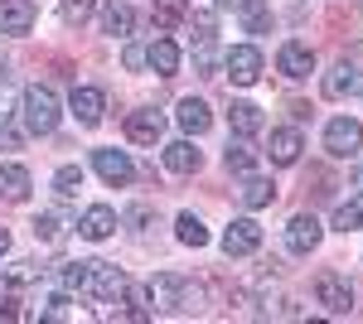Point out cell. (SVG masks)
<instances>
[{"label":"cell","instance_id":"6da1fadb","mask_svg":"<svg viewBox=\"0 0 363 324\" xmlns=\"http://www.w3.org/2000/svg\"><path fill=\"white\" fill-rule=\"evenodd\" d=\"M20 116H25V126L34 135H49L58 131V97L49 92V87H25V97H20Z\"/></svg>","mask_w":363,"mask_h":324},{"label":"cell","instance_id":"7a4b0ae2","mask_svg":"<svg viewBox=\"0 0 363 324\" xmlns=\"http://www.w3.org/2000/svg\"><path fill=\"white\" fill-rule=\"evenodd\" d=\"M150 300L160 310H199L203 291H199L194 281H184V276H155L150 281Z\"/></svg>","mask_w":363,"mask_h":324},{"label":"cell","instance_id":"3957f363","mask_svg":"<svg viewBox=\"0 0 363 324\" xmlns=\"http://www.w3.org/2000/svg\"><path fill=\"white\" fill-rule=\"evenodd\" d=\"M83 296L112 305V300L126 296V276H121L112 262H83Z\"/></svg>","mask_w":363,"mask_h":324},{"label":"cell","instance_id":"277c9868","mask_svg":"<svg viewBox=\"0 0 363 324\" xmlns=\"http://www.w3.org/2000/svg\"><path fill=\"white\" fill-rule=\"evenodd\" d=\"M359 145H363V126H359V121H349V116H335V121L325 126V150H330L335 160H349Z\"/></svg>","mask_w":363,"mask_h":324},{"label":"cell","instance_id":"5b68a950","mask_svg":"<svg viewBox=\"0 0 363 324\" xmlns=\"http://www.w3.org/2000/svg\"><path fill=\"white\" fill-rule=\"evenodd\" d=\"M262 247V228H257V218H233L223 233V252L228 257H252Z\"/></svg>","mask_w":363,"mask_h":324},{"label":"cell","instance_id":"8992f818","mask_svg":"<svg viewBox=\"0 0 363 324\" xmlns=\"http://www.w3.org/2000/svg\"><path fill=\"white\" fill-rule=\"evenodd\" d=\"M228 78L238 82V87H252V82L262 78V54L252 49V44H238V49H228Z\"/></svg>","mask_w":363,"mask_h":324},{"label":"cell","instance_id":"52a82bcc","mask_svg":"<svg viewBox=\"0 0 363 324\" xmlns=\"http://www.w3.org/2000/svg\"><path fill=\"white\" fill-rule=\"evenodd\" d=\"M320 233H325V228H320V218H315V213H296L291 223H286V247L306 257V252L320 247Z\"/></svg>","mask_w":363,"mask_h":324},{"label":"cell","instance_id":"ba28073f","mask_svg":"<svg viewBox=\"0 0 363 324\" xmlns=\"http://www.w3.org/2000/svg\"><path fill=\"white\" fill-rule=\"evenodd\" d=\"M92 164H97V174L112 184V189H121V184H131V174H136V164L126 160L121 150H92Z\"/></svg>","mask_w":363,"mask_h":324},{"label":"cell","instance_id":"9c48e42d","mask_svg":"<svg viewBox=\"0 0 363 324\" xmlns=\"http://www.w3.org/2000/svg\"><path fill=\"white\" fill-rule=\"evenodd\" d=\"M315 300H320L330 315H349V310H354V286H344L339 276H320V286H315Z\"/></svg>","mask_w":363,"mask_h":324},{"label":"cell","instance_id":"30bf717a","mask_svg":"<svg viewBox=\"0 0 363 324\" xmlns=\"http://www.w3.org/2000/svg\"><path fill=\"white\" fill-rule=\"evenodd\" d=\"M126 135L136 140V145H155L160 135H165V116L160 111H150V107H140L126 116Z\"/></svg>","mask_w":363,"mask_h":324},{"label":"cell","instance_id":"8fae6325","mask_svg":"<svg viewBox=\"0 0 363 324\" xmlns=\"http://www.w3.org/2000/svg\"><path fill=\"white\" fill-rule=\"evenodd\" d=\"M277 68L286 73V78H310V73H315V54H310V44H301V39H291V44H281V54H277Z\"/></svg>","mask_w":363,"mask_h":324},{"label":"cell","instance_id":"7c38bea8","mask_svg":"<svg viewBox=\"0 0 363 324\" xmlns=\"http://www.w3.org/2000/svg\"><path fill=\"white\" fill-rule=\"evenodd\" d=\"M78 233H83L87 242H107L116 233V208H107V203H92L83 213V223H78Z\"/></svg>","mask_w":363,"mask_h":324},{"label":"cell","instance_id":"4fadbf2b","mask_svg":"<svg viewBox=\"0 0 363 324\" xmlns=\"http://www.w3.org/2000/svg\"><path fill=\"white\" fill-rule=\"evenodd\" d=\"M34 29V0H0V34H29Z\"/></svg>","mask_w":363,"mask_h":324},{"label":"cell","instance_id":"5bb4252c","mask_svg":"<svg viewBox=\"0 0 363 324\" xmlns=\"http://www.w3.org/2000/svg\"><path fill=\"white\" fill-rule=\"evenodd\" d=\"M68 107H73V116H78L83 126H97V121H102V107H107V97H102L97 87H73Z\"/></svg>","mask_w":363,"mask_h":324},{"label":"cell","instance_id":"9a60e30c","mask_svg":"<svg viewBox=\"0 0 363 324\" xmlns=\"http://www.w3.org/2000/svg\"><path fill=\"white\" fill-rule=\"evenodd\" d=\"M174 116H179V126H184L189 135H203V131H208V121H213V111H208V102H199V97H184Z\"/></svg>","mask_w":363,"mask_h":324},{"label":"cell","instance_id":"2e32d148","mask_svg":"<svg viewBox=\"0 0 363 324\" xmlns=\"http://www.w3.org/2000/svg\"><path fill=\"white\" fill-rule=\"evenodd\" d=\"M199 164H203V155L194 150V140H174V145H165V169H174V174H194Z\"/></svg>","mask_w":363,"mask_h":324},{"label":"cell","instance_id":"e0dca14e","mask_svg":"<svg viewBox=\"0 0 363 324\" xmlns=\"http://www.w3.org/2000/svg\"><path fill=\"white\" fill-rule=\"evenodd\" d=\"M0 194L10 203H25L29 199V169L25 164H0Z\"/></svg>","mask_w":363,"mask_h":324},{"label":"cell","instance_id":"ac0fdd59","mask_svg":"<svg viewBox=\"0 0 363 324\" xmlns=\"http://www.w3.org/2000/svg\"><path fill=\"white\" fill-rule=\"evenodd\" d=\"M131 25H136V15H131V5H126V0H107V5H102V29H107V34L126 39Z\"/></svg>","mask_w":363,"mask_h":324},{"label":"cell","instance_id":"d6986e66","mask_svg":"<svg viewBox=\"0 0 363 324\" xmlns=\"http://www.w3.org/2000/svg\"><path fill=\"white\" fill-rule=\"evenodd\" d=\"M228 126L238 135H257L267 121H262V111L252 107V102H233V107H228Z\"/></svg>","mask_w":363,"mask_h":324},{"label":"cell","instance_id":"ffe728a7","mask_svg":"<svg viewBox=\"0 0 363 324\" xmlns=\"http://www.w3.org/2000/svg\"><path fill=\"white\" fill-rule=\"evenodd\" d=\"M301 150H306V145H301V131H291V126H286V131H272V160L277 164H296Z\"/></svg>","mask_w":363,"mask_h":324},{"label":"cell","instance_id":"44dd1931","mask_svg":"<svg viewBox=\"0 0 363 324\" xmlns=\"http://www.w3.org/2000/svg\"><path fill=\"white\" fill-rule=\"evenodd\" d=\"M145 63H150L160 78H169V73L179 68V49H174V39H155V44H150V54H145Z\"/></svg>","mask_w":363,"mask_h":324},{"label":"cell","instance_id":"7402d4cb","mask_svg":"<svg viewBox=\"0 0 363 324\" xmlns=\"http://www.w3.org/2000/svg\"><path fill=\"white\" fill-rule=\"evenodd\" d=\"M354 87H359V73L349 63H339L335 73H325V97H349Z\"/></svg>","mask_w":363,"mask_h":324},{"label":"cell","instance_id":"603a6c76","mask_svg":"<svg viewBox=\"0 0 363 324\" xmlns=\"http://www.w3.org/2000/svg\"><path fill=\"white\" fill-rule=\"evenodd\" d=\"M228 169H233V174H252V169H257V160H262V155H257V150H252L247 140H238V145H228Z\"/></svg>","mask_w":363,"mask_h":324},{"label":"cell","instance_id":"cb8c5ba5","mask_svg":"<svg viewBox=\"0 0 363 324\" xmlns=\"http://www.w3.org/2000/svg\"><path fill=\"white\" fill-rule=\"evenodd\" d=\"M174 233H179V242H184V247H203V242H208V228H203L194 213L174 218Z\"/></svg>","mask_w":363,"mask_h":324},{"label":"cell","instance_id":"d4e9b609","mask_svg":"<svg viewBox=\"0 0 363 324\" xmlns=\"http://www.w3.org/2000/svg\"><path fill=\"white\" fill-rule=\"evenodd\" d=\"M335 228L339 233H354V228H363V189L349 199V203H339V213H335Z\"/></svg>","mask_w":363,"mask_h":324},{"label":"cell","instance_id":"484cf974","mask_svg":"<svg viewBox=\"0 0 363 324\" xmlns=\"http://www.w3.org/2000/svg\"><path fill=\"white\" fill-rule=\"evenodd\" d=\"M272 199H277V184H272V179H247V184H242V203H247V208H267Z\"/></svg>","mask_w":363,"mask_h":324},{"label":"cell","instance_id":"4316f807","mask_svg":"<svg viewBox=\"0 0 363 324\" xmlns=\"http://www.w3.org/2000/svg\"><path fill=\"white\" fill-rule=\"evenodd\" d=\"M78 189H83V169H78V164H63V169L54 174V194L58 199H73Z\"/></svg>","mask_w":363,"mask_h":324},{"label":"cell","instance_id":"83f0119b","mask_svg":"<svg viewBox=\"0 0 363 324\" xmlns=\"http://www.w3.org/2000/svg\"><path fill=\"white\" fill-rule=\"evenodd\" d=\"M184 15H189L184 0H155V25H160V29H174Z\"/></svg>","mask_w":363,"mask_h":324},{"label":"cell","instance_id":"f1b7e54d","mask_svg":"<svg viewBox=\"0 0 363 324\" xmlns=\"http://www.w3.org/2000/svg\"><path fill=\"white\" fill-rule=\"evenodd\" d=\"M34 238L58 242V238H63V218H58V213H39V218H34Z\"/></svg>","mask_w":363,"mask_h":324},{"label":"cell","instance_id":"f546056e","mask_svg":"<svg viewBox=\"0 0 363 324\" xmlns=\"http://www.w3.org/2000/svg\"><path fill=\"white\" fill-rule=\"evenodd\" d=\"M242 15H247V34H267V29H272V10H267V5H242Z\"/></svg>","mask_w":363,"mask_h":324},{"label":"cell","instance_id":"4dcf8cb0","mask_svg":"<svg viewBox=\"0 0 363 324\" xmlns=\"http://www.w3.org/2000/svg\"><path fill=\"white\" fill-rule=\"evenodd\" d=\"M92 5H97V0H63V20H68V25H83L87 15H92Z\"/></svg>","mask_w":363,"mask_h":324},{"label":"cell","instance_id":"1f68e13d","mask_svg":"<svg viewBox=\"0 0 363 324\" xmlns=\"http://www.w3.org/2000/svg\"><path fill=\"white\" fill-rule=\"evenodd\" d=\"M194 29H199V34H194L199 44H213V29H218V20H213V10H199V15H194Z\"/></svg>","mask_w":363,"mask_h":324},{"label":"cell","instance_id":"d6a6232c","mask_svg":"<svg viewBox=\"0 0 363 324\" xmlns=\"http://www.w3.org/2000/svg\"><path fill=\"white\" fill-rule=\"evenodd\" d=\"M34 276H39L34 262H15V267H10V281H15V286H20V281H34Z\"/></svg>","mask_w":363,"mask_h":324},{"label":"cell","instance_id":"836d02e7","mask_svg":"<svg viewBox=\"0 0 363 324\" xmlns=\"http://www.w3.org/2000/svg\"><path fill=\"white\" fill-rule=\"evenodd\" d=\"M63 305H68V300H63V296H54L49 305H44V310H39V315H44V320H68V310H63Z\"/></svg>","mask_w":363,"mask_h":324},{"label":"cell","instance_id":"e575fe53","mask_svg":"<svg viewBox=\"0 0 363 324\" xmlns=\"http://www.w3.org/2000/svg\"><path fill=\"white\" fill-rule=\"evenodd\" d=\"M0 320H20V300H10V296L0 300Z\"/></svg>","mask_w":363,"mask_h":324},{"label":"cell","instance_id":"d590c367","mask_svg":"<svg viewBox=\"0 0 363 324\" xmlns=\"http://www.w3.org/2000/svg\"><path fill=\"white\" fill-rule=\"evenodd\" d=\"M126 223H131V228H145V223H150V208H131Z\"/></svg>","mask_w":363,"mask_h":324},{"label":"cell","instance_id":"8d00e7d4","mask_svg":"<svg viewBox=\"0 0 363 324\" xmlns=\"http://www.w3.org/2000/svg\"><path fill=\"white\" fill-rule=\"evenodd\" d=\"M247 0H218V10H242Z\"/></svg>","mask_w":363,"mask_h":324},{"label":"cell","instance_id":"74e56055","mask_svg":"<svg viewBox=\"0 0 363 324\" xmlns=\"http://www.w3.org/2000/svg\"><path fill=\"white\" fill-rule=\"evenodd\" d=\"M5 252H10V233L0 228V257H5Z\"/></svg>","mask_w":363,"mask_h":324},{"label":"cell","instance_id":"f35d334b","mask_svg":"<svg viewBox=\"0 0 363 324\" xmlns=\"http://www.w3.org/2000/svg\"><path fill=\"white\" fill-rule=\"evenodd\" d=\"M354 189H363V164H359V169H354Z\"/></svg>","mask_w":363,"mask_h":324}]
</instances>
